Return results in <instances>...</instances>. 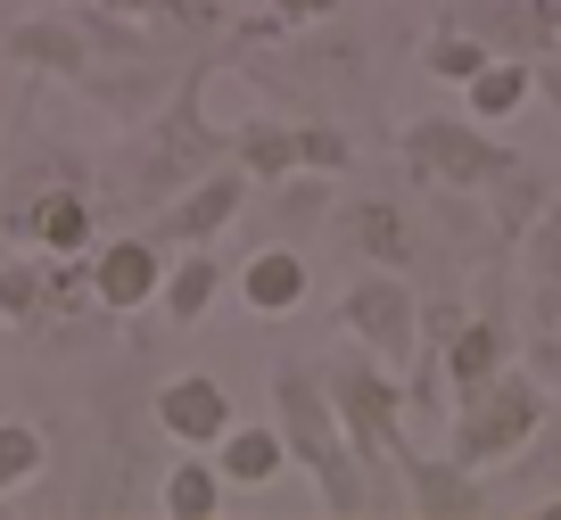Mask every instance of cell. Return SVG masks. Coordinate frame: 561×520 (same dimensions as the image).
Listing matches in <instances>:
<instances>
[{"instance_id": "6da1fadb", "label": "cell", "mask_w": 561, "mask_h": 520, "mask_svg": "<svg viewBox=\"0 0 561 520\" xmlns=\"http://www.w3.org/2000/svg\"><path fill=\"white\" fill-rule=\"evenodd\" d=\"M207 75H215V42L182 67L174 100L158 108V116H140V140H124L116 166H107V199L116 207H174L182 191H191L198 173H215L231 157V133H215L207 124Z\"/></svg>"}, {"instance_id": "7a4b0ae2", "label": "cell", "mask_w": 561, "mask_h": 520, "mask_svg": "<svg viewBox=\"0 0 561 520\" xmlns=\"http://www.w3.org/2000/svg\"><path fill=\"white\" fill-rule=\"evenodd\" d=\"M273 421H280V438H289V463L314 479V496H322L331 520H364L371 504H380V479H371V463L355 454V438H347V421H339V397H331L322 372L280 364L273 372Z\"/></svg>"}, {"instance_id": "3957f363", "label": "cell", "mask_w": 561, "mask_h": 520, "mask_svg": "<svg viewBox=\"0 0 561 520\" xmlns=\"http://www.w3.org/2000/svg\"><path fill=\"white\" fill-rule=\"evenodd\" d=\"M553 421V397H545V372H520L504 364L495 381L479 388H455V414H446V430H455V454L471 471H495V463H520V446Z\"/></svg>"}, {"instance_id": "277c9868", "label": "cell", "mask_w": 561, "mask_h": 520, "mask_svg": "<svg viewBox=\"0 0 561 520\" xmlns=\"http://www.w3.org/2000/svg\"><path fill=\"white\" fill-rule=\"evenodd\" d=\"M322 381H331L339 421H347L355 454L371 463V479H380V471H397L404 454H413V438H404V381H397V364H388V355H371V347L355 339V347H339L331 364H322Z\"/></svg>"}, {"instance_id": "5b68a950", "label": "cell", "mask_w": 561, "mask_h": 520, "mask_svg": "<svg viewBox=\"0 0 561 520\" xmlns=\"http://www.w3.org/2000/svg\"><path fill=\"white\" fill-rule=\"evenodd\" d=\"M397 149H404V166H413L430 191H446V199L495 191V182L520 166V149H512V140H495V124H479L471 108H462V116H413Z\"/></svg>"}, {"instance_id": "8992f818", "label": "cell", "mask_w": 561, "mask_h": 520, "mask_svg": "<svg viewBox=\"0 0 561 520\" xmlns=\"http://www.w3.org/2000/svg\"><path fill=\"white\" fill-rule=\"evenodd\" d=\"M339 330L404 372L421 355V290L404 273H388V264H371V273L347 281V297H339Z\"/></svg>"}, {"instance_id": "52a82bcc", "label": "cell", "mask_w": 561, "mask_h": 520, "mask_svg": "<svg viewBox=\"0 0 561 520\" xmlns=\"http://www.w3.org/2000/svg\"><path fill=\"white\" fill-rule=\"evenodd\" d=\"M248 199H256V173H248L240 157H224L215 173H198L174 207H158V224H149V231H158L165 248H207L215 231H231L248 215Z\"/></svg>"}, {"instance_id": "ba28073f", "label": "cell", "mask_w": 561, "mask_h": 520, "mask_svg": "<svg viewBox=\"0 0 561 520\" xmlns=\"http://www.w3.org/2000/svg\"><path fill=\"white\" fill-rule=\"evenodd\" d=\"M91 290H100V314L158 306V290H165V240H158V231H116V240H100V248H91Z\"/></svg>"}, {"instance_id": "9c48e42d", "label": "cell", "mask_w": 561, "mask_h": 520, "mask_svg": "<svg viewBox=\"0 0 561 520\" xmlns=\"http://www.w3.org/2000/svg\"><path fill=\"white\" fill-rule=\"evenodd\" d=\"M404 504L421 520H471V512H495V487L479 479L462 454H404Z\"/></svg>"}, {"instance_id": "30bf717a", "label": "cell", "mask_w": 561, "mask_h": 520, "mask_svg": "<svg viewBox=\"0 0 561 520\" xmlns=\"http://www.w3.org/2000/svg\"><path fill=\"white\" fill-rule=\"evenodd\" d=\"M446 25H462V34H479L495 58H545L553 50V25H545V9L537 0H446L438 9Z\"/></svg>"}, {"instance_id": "8fae6325", "label": "cell", "mask_w": 561, "mask_h": 520, "mask_svg": "<svg viewBox=\"0 0 561 520\" xmlns=\"http://www.w3.org/2000/svg\"><path fill=\"white\" fill-rule=\"evenodd\" d=\"M9 58H18L25 75H58V83H75V91H83L91 67H100L83 18H25L18 34H9Z\"/></svg>"}, {"instance_id": "7c38bea8", "label": "cell", "mask_w": 561, "mask_h": 520, "mask_svg": "<svg viewBox=\"0 0 561 520\" xmlns=\"http://www.w3.org/2000/svg\"><path fill=\"white\" fill-rule=\"evenodd\" d=\"M231 421L240 414H231V397H224L215 372H174V381L158 388V430L174 438V446H215Z\"/></svg>"}, {"instance_id": "4fadbf2b", "label": "cell", "mask_w": 561, "mask_h": 520, "mask_svg": "<svg viewBox=\"0 0 561 520\" xmlns=\"http://www.w3.org/2000/svg\"><path fill=\"white\" fill-rule=\"evenodd\" d=\"M339 248L364 264H388V273H404L413 264V215L397 207V199H347V207L331 215Z\"/></svg>"}, {"instance_id": "5bb4252c", "label": "cell", "mask_w": 561, "mask_h": 520, "mask_svg": "<svg viewBox=\"0 0 561 520\" xmlns=\"http://www.w3.org/2000/svg\"><path fill=\"white\" fill-rule=\"evenodd\" d=\"M240 297H248V314H298L314 297V273H306V257L289 240H264L240 264Z\"/></svg>"}, {"instance_id": "9a60e30c", "label": "cell", "mask_w": 561, "mask_h": 520, "mask_svg": "<svg viewBox=\"0 0 561 520\" xmlns=\"http://www.w3.org/2000/svg\"><path fill=\"white\" fill-rule=\"evenodd\" d=\"M91 224H100L91 182H58V191L34 199V231H25V248H42V257H91Z\"/></svg>"}, {"instance_id": "2e32d148", "label": "cell", "mask_w": 561, "mask_h": 520, "mask_svg": "<svg viewBox=\"0 0 561 520\" xmlns=\"http://www.w3.org/2000/svg\"><path fill=\"white\" fill-rule=\"evenodd\" d=\"M215 463H224L231 487H264V479H280V471H298L280 421H231V430L215 438Z\"/></svg>"}, {"instance_id": "e0dca14e", "label": "cell", "mask_w": 561, "mask_h": 520, "mask_svg": "<svg viewBox=\"0 0 561 520\" xmlns=\"http://www.w3.org/2000/svg\"><path fill=\"white\" fill-rule=\"evenodd\" d=\"M231 157L256 173V191H273V182H289L306 166V140H298V124H280V116H248V124H231Z\"/></svg>"}, {"instance_id": "ac0fdd59", "label": "cell", "mask_w": 561, "mask_h": 520, "mask_svg": "<svg viewBox=\"0 0 561 520\" xmlns=\"http://www.w3.org/2000/svg\"><path fill=\"white\" fill-rule=\"evenodd\" d=\"M215 297H224V264H215V248H182V257L165 264V290H158L165 323H174V330L207 323V306H215Z\"/></svg>"}, {"instance_id": "d6986e66", "label": "cell", "mask_w": 561, "mask_h": 520, "mask_svg": "<svg viewBox=\"0 0 561 520\" xmlns=\"http://www.w3.org/2000/svg\"><path fill=\"white\" fill-rule=\"evenodd\" d=\"M224 487H231V479H224V463H215V446H191L174 471H165L158 504H165L174 520H215V512H224Z\"/></svg>"}, {"instance_id": "ffe728a7", "label": "cell", "mask_w": 561, "mask_h": 520, "mask_svg": "<svg viewBox=\"0 0 561 520\" xmlns=\"http://www.w3.org/2000/svg\"><path fill=\"white\" fill-rule=\"evenodd\" d=\"M512 364V330L495 323V314H471V323L446 339V381L455 388H479V381H495V372Z\"/></svg>"}, {"instance_id": "44dd1931", "label": "cell", "mask_w": 561, "mask_h": 520, "mask_svg": "<svg viewBox=\"0 0 561 520\" xmlns=\"http://www.w3.org/2000/svg\"><path fill=\"white\" fill-rule=\"evenodd\" d=\"M528 100H537V58H495L488 75L462 83V108H471L479 124H512Z\"/></svg>"}, {"instance_id": "7402d4cb", "label": "cell", "mask_w": 561, "mask_h": 520, "mask_svg": "<svg viewBox=\"0 0 561 520\" xmlns=\"http://www.w3.org/2000/svg\"><path fill=\"white\" fill-rule=\"evenodd\" d=\"M495 67V50H488V42H479V34H462V25H430V34H421V75H438V83H471V75H488Z\"/></svg>"}, {"instance_id": "603a6c76", "label": "cell", "mask_w": 561, "mask_h": 520, "mask_svg": "<svg viewBox=\"0 0 561 520\" xmlns=\"http://www.w3.org/2000/svg\"><path fill=\"white\" fill-rule=\"evenodd\" d=\"M264 199H273V207H264V224H273L280 240H289V231H314V224H322V207H331V173L298 166L289 182H273Z\"/></svg>"}, {"instance_id": "cb8c5ba5", "label": "cell", "mask_w": 561, "mask_h": 520, "mask_svg": "<svg viewBox=\"0 0 561 520\" xmlns=\"http://www.w3.org/2000/svg\"><path fill=\"white\" fill-rule=\"evenodd\" d=\"M42 471H50V438H42L34 421H0V496L34 487Z\"/></svg>"}, {"instance_id": "d4e9b609", "label": "cell", "mask_w": 561, "mask_h": 520, "mask_svg": "<svg viewBox=\"0 0 561 520\" xmlns=\"http://www.w3.org/2000/svg\"><path fill=\"white\" fill-rule=\"evenodd\" d=\"M42 297H50V264H0V323H18V330H34L42 323Z\"/></svg>"}, {"instance_id": "484cf974", "label": "cell", "mask_w": 561, "mask_h": 520, "mask_svg": "<svg viewBox=\"0 0 561 520\" xmlns=\"http://www.w3.org/2000/svg\"><path fill=\"white\" fill-rule=\"evenodd\" d=\"M545 487H561V414L520 446V504H545Z\"/></svg>"}, {"instance_id": "4316f807", "label": "cell", "mask_w": 561, "mask_h": 520, "mask_svg": "<svg viewBox=\"0 0 561 520\" xmlns=\"http://www.w3.org/2000/svg\"><path fill=\"white\" fill-rule=\"evenodd\" d=\"M488 199H495V224H504V231H528V224L545 215V182H537L528 166H512V173L495 182Z\"/></svg>"}, {"instance_id": "83f0119b", "label": "cell", "mask_w": 561, "mask_h": 520, "mask_svg": "<svg viewBox=\"0 0 561 520\" xmlns=\"http://www.w3.org/2000/svg\"><path fill=\"white\" fill-rule=\"evenodd\" d=\"M298 140H306V166L314 173H347L355 166V140L339 133V124H298Z\"/></svg>"}, {"instance_id": "f1b7e54d", "label": "cell", "mask_w": 561, "mask_h": 520, "mask_svg": "<svg viewBox=\"0 0 561 520\" xmlns=\"http://www.w3.org/2000/svg\"><path fill=\"white\" fill-rule=\"evenodd\" d=\"M264 9H273L289 34H306V25H331V18H339V0H264Z\"/></svg>"}, {"instance_id": "f546056e", "label": "cell", "mask_w": 561, "mask_h": 520, "mask_svg": "<svg viewBox=\"0 0 561 520\" xmlns=\"http://www.w3.org/2000/svg\"><path fill=\"white\" fill-rule=\"evenodd\" d=\"M537 100H545V108H561V42L537 58Z\"/></svg>"}, {"instance_id": "4dcf8cb0", "label": "cell", "mask_w": 561, "mask_h": 520, "mask_svg": "<svg viewBox=\"0 0 561 520\" xmlns=\"http://www.w3.org/2000/svg\"><path fill=\"white\" fill-rule=\"evenodd\" d=\"M537 9H545V25H553V34H561V0H537Z\"/></svg>"}]
</instances>
